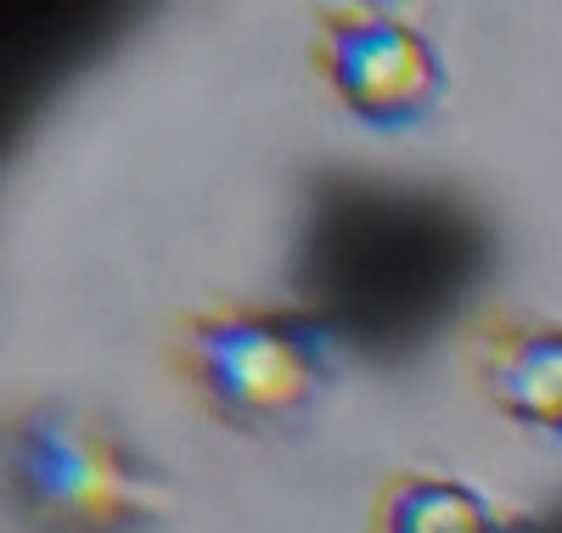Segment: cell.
Returning <instances> with one entry per match:
<instances>
[{
    "instance_id": "5b68a950",
    "label": "cell",
    "mask_w": 562,
    "mask_h": 533,
    "mask_svg": "<svg viewBox=\"0 0 562 533\" xmlns=\"http://www.w3.org/2000/svg\"><path fill=\"white\" fill-rule=\"evenodd\" d=\"M371 533H506L495 511L445 477H389L378 511H371Z\"/></svg>"
},
{
    "instance_id": "277c9868",
    "label": "cell",
    "mask_w": 562,
    "mask_h": 533,
    "mask_svg": "<svg viewBox=\"0 0 562 533\" xmlns=\"http://www.w3.org/2000/svg\"><path fill=\"white\" fill-rule=\"evenodd\" d=\"M479 387L495 410L562 439V326H495L479 337Z\"/></svg>"
},
{
    "instance_id": "3957f363",
    "label": "cell",
    "mask_w": 562,
    "mask_h": 533,
    "mask_svg": "<svg viewBox=\"0 0 562 533\" xmlns=\"http://www.w3.org/2000/svg\"><path fill=\"white\" fill-rule=\"evenodd\" d=\"M23 483L57 528L102 533L108 522H130L140 511L147 472L124 461L113 439H97V427H29L23 439Z\"/></svg>"
},
{
    "instance_id": "7a4b0ae2",
    "label": "cell",
    "mask_w": 562,
    "mask_h": 533,
    "mask_svg": "<svg viewBox=\"0 0 562 533\" xmlns=\"http://www.w3.org/2000/svg\"><path fill=\"white\" fill-rule=\"evenodd\" d=\"M321 68L338 102L366 124H416L439 102L445 68L422 29L389 12H333L321 23Z\"/></svg>"
},
{
    "instance_id": "6da1fadb",
    "label": "cell",
    "mask_w": 562,
    "mask_h": 533,
    "mask_svg": "<svg viewBox=\"0 0 562 533\" xmlns=\"http://www.w3.org/2000/svg\"><path fill=\"white\" fill-rule=\"evenodd\" d=\"M180 365L192 394L231 427L276 432L326 387V337L304 315L220 309L186 326Z\"/></svg>"
}]
</instances>
